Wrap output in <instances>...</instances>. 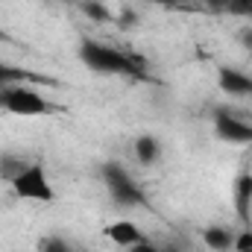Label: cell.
<instances>
[{
    "label": "cell",
    "instance_id": "e0dca14e",
    "mask_svg": "<svg viewBox=\"0 0 252 252\" xmlns=\"http://www.w3.org/2000/svg\"><path fill=\"white\" fill-rule=\"evenodd\" d=\"M3 38H6V32H3V30H0V41H3Z\"/></svg>",
    "mask_w": 252,
    "mask_h": 252
},
{
    "label": "cell",
    "instance_id": "5b68a950",
    "mask_svg": "<svg viewBox=\"0 0 252 252\" xmlns=\"http://www.w3.org/2000/svg\"><path fill=\"white\" fill-rule=\"evenodd\" d=\"M214 132H217V138H223L229 144H252V126L247 121H238V118L226 115V112H217Z\"/></svg>",
    "mask_w": 252,
    "mask_h": 252
},
{
    "label": "cell",
    "instance_id": "52a82bcc",
    "mask_svg": "<svg viewBox=\"0 0 252 252\" xmlns=\"http://www.w3.org/2000/svg\"><path fill=\"white\" fill-rule=\"evenodd\" d=\"M106 235H109V241L112 244H118V247H132V244H138V241H144V235H141V229L132 223V220H115L109 229H106Z\"/></svg>",
    "mask_w": 252,
    "mask_h": 252
},
{
    "label": "cell",
    "instance_id": "4fadbf2b",
    "mask_svg": "<svg viewBox=\"0 0 252 252\" xmlns=\"http://www.w3.org/2000/svg\"><path fill=\"white\" fill-rule=\"evenodd\" d=\"M235 250L238 252H252V232H241L235 238Z\"/></svg>",
    "mask_w": 252,
    "mask_h": 252
},
{
    "label": "cell",
    "instance_id": "8992f818",
    "mask_svg": "<svg viewBox=\"0 0 252 252\" xmlns=\"http://www.w3.org/2000/svg\"><path fill=\"white\" fill-rule=\"evenodd\" d=\"M217 79H220V88L232 97H252V76L238 70V67H220L217 70Z\"/></svg>",
    "mask_w": 252,
    "mask_h": 252
},
{
    "label": "cell",
    "instance_id": "277c9868",
    "mask_svg": "<svg viewBox=\"0 0 252 252\" xmlns=\"http://www.w3.org/2000/svg\"><path fill=\"white\" fill-rule=\"evenodd\" d=\"M103 179H106V185L112 190L115 202H121V205H141V202H144L141 188L132 182V176L126 173L121 164H115V161L103 164Z\"/></svg>",
    "mask_w": 252,
    "mask_h": 252
},
{
    "label": "cell",
    "instance_id": "5bb4252c",
    "mask_svg": "<svg viewBox=\"0 0 252 252\" xmlns=\"http://www.w3.org/2000/svg\"><path fill=\"white\" fill-rule=\"evenodd\" d=\"M126 252H164V250H158V247H156V244H150V241H138V244L126 247Z\"/></svg>",
    "mask_w": 252,
    "mask_h": 252
},
{
    "label": "cell",
    "instance_id": "8fae6325",
    "mask_svg": "<svg viewBox=\"0 0 252 252\" xmlns=\"http://www.w3.org/2000/svg\"><path fill=\"white\" fill-rule=\"evenodd\" d=\"M38 252H73V250L64 244L62 238H44V241L38 244Z\"/></svg>",
    "mask_w": 252,
    "mask_h": 252
},
{
    "label": "cell",
    "instance_id": "2e32d148",
    "mask_svg": "<svg viewBox=\"0 0 252 252\" xmlns=\"http://www.w3.org/2000/svg\"><path fill=\"white\" fill-rule=\"evenodd\" d=\"M229 3H235V6H241V9H252V0H229Z\"/></svg>",
    "mask_w": 252,
    "mask_h": 252
},
{
    "label": "cell",
    "instance_id": "9c48e42d",
    "mask_svg": "<svg viewBox=\"0 0 252 252\" xmlns=\"http://www.w3.org/2000/svg\"><path fill=\"white\" fill-rule=\"evenodd\" d=\"M202 244L214 252H229L235 247V235L229 229H223V226H208L202 232Z\"/></svg>",
    "mask_w": 252,
    "mask_h": 252
},
{
    "label": "cell",
    "instance_id": "6da1fadb",
    "mask_svg": "<svg viewBox=\"0 0 252 252\" xmlns=\"http://www.w3.org/2000/svg\"><path fill=\"white\" fill-rule=\"evenodd\" d=\"M79 59L85 67H91V70H97V73H138V67L141 62L135 59V56H129V53H121V50H115V47H109V44H100V41H82L79 44Z\"/></svg>",
    "mask_w": 252,
    "mask_h": 252
},
{
    "label": "cell",
    "instance_id": "9a60e30c",
    "mask_svg": "<svg viewBox=\"0 0 252 252\" xmlns=\"http://www.w3.org/2000/svg\"><path fill=\"white\" fill-rule=\"evenodd\" d=\"M12 76H18V70H12V67H0V82H6V79H12Z\"/></svg>",
    "mask_w": 252,
    "mask_h": 252
},
{
    "label": "cell",
    "instance_id": "3957f363",
    "mask_svg": "<svg viewBox=\"0 0 252 252\" xmlns=\"http://www.w3.org/2000/svg\"><path fill=\"white\" fill-rule=\"evenodd\" d=\"M0 106L12 115H24V118H35V115L50 112V103L38 91H30V88H6L0 94Z\"/></svg>",
    "mask_w": 252,
    "mask_h": 252
},
{
    "label": "cell",
    "instance_id": "7a4b0ae2",
    "mask_svg": "<svg viewBox=\"0 0 252 252\" xmlns=\"http://www.w3.org/2000/svg\"><path fill=\"white\" fill-rule=\"evenodd\" d=\"M12 190L21 199H35V202H50L53 199V185L44 173V167L32 164V167H21L12 176Z\"/></svg>",
    "mask_w": 252,
    "mask_h": 252
},
{
    "label": "cell",
    "instance_id": "ba28073f",
    "mask_svg": "<svg viewBox=\"0 0 252 252\" xmlns=\"http://www.w3.org/2000/svg\"><path fill=\"white\" fill-rule=\"evenodd\" d=\"M235 211L241 220H250L252 214V173H241L235 179Z\"/></svg>",
    "mask_w": 252,
    "mask_h": 252
},
{
    "label": "cell",
    "instance_id": "7c38bea8",
    "mask_svg": "<svg viewBox=\"0 0 252 252\" xmlns=\"http://www.w3.org/2000/svg\"><path fill=\"white\" fill-rule=\"evenodd\" d=\"M82 12H85L88 18H94V21H109V12H106V6H100V3H85Z\"/></svg>",
    "mask_w": 252,
    "mask_h": 252
},
{
    "label": "cell",
    "instance_id": "30bf717a",
    "mask_svg": "<svg viewBox=\"0 0 252 252\" xmlns=\"http://www.w3.org/2000/svg\"><path fill=\"white\" fill-rule=\"evenodd\" d=\"M135 156H138L141 164H156V161L161 158V144H158V138L141 135V138L135 141Z\"/></svg>",
    "mask_w": 252,
    "mask_h": 252
}]
</instances>
